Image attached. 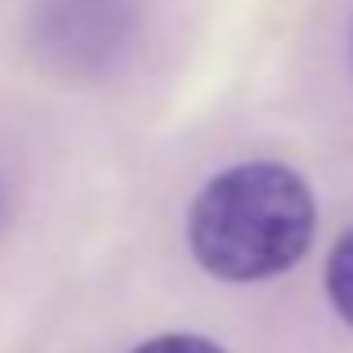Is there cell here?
I'll list each match as a JSON object with an SVG mask.
<instances>
[{"label":"cell","mask_w":353,"mask_h":353,"mask_svg":"<svg viewBox=\"0 0 353 353\" xmlns=\"http://www.w3.org/2000/svg\"><path fill=\"white\" fill-rule=\"evenodd\" d=\"M318 228L313 192L291 165L241 161L219 170L188 210V246L210 277L264 282L300 264Z\"/></svg>","instance_id":"obj_1"},{"label":"cell","mask_w":353,"mask_h":353,"mask_svg":"<svg viewBox=\"0 0 353 353\" xmlns=\"http://www.w3.org/2000/svg\"><path fill=\"white\" fill-rule=\"evenodd\" d=\"M327 295L336 304V313L353 327V228L331 246L327 259Z\"/></svg>","instance_id":"obj_2"},{"label":"cell","mask_w":353,"mask_h":353,"mask_svg":"<svg viewBox=\"0 0 353 353\" xmlns=\"http://www.w3.org/2000/svg\"><path fill=\"white\" fill-rule=\"evenodd\" d=\"M134 353H224V349L206 336H157L148 345H139Z\"/></svg>","instance_id":"obj_3"}]
</instances>
